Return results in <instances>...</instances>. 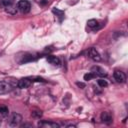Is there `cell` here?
Masks as SVG:
<instances>
[{
    "mask_svg": "<svg viewBox=\"0 0 128 128\" xmlns=\"http://www.w3.org/2000/svg\"><path fill=\"white\" fill-rule=\"evenodd\" d=\"M17 9H18L21 13H24V14L29 13L30 10H31V4H30V2L27 1V0H20V1H18V3H17Z\"/></svg>",
    "mask_w": 128,
    "mask_h": 128,
    "instance_id": "1",
    "label": "cell"
},
{
    "mask_svg": "<svg viewBox=\"0 0 128 128\" xmlns=\"http://www.w3.org/2000/svg\"><path fill=\"white\" fill-rule=\"evenodd\" d=\"M21 122H22V116L19 113H13L9 120V125L11 127H16V126H19Z\"/></svg>",
    "mask_w": 128,
    "mask_h": 128,
    "instance_id": "2",
    "label": "cell"
},
{
    "mask_svg": "<svg viewBox=\"0 0 128 128\" xmlns=\"http://www.w3.org/2000/svg\"><path fill=\"white\" fill-rule=\"evenodd\" d=\"M87 55H88V57H89L90 59H92V60L95 61V62H99V61H101V56H100L99 52H98L95 48H93V47L88 49V51H87Z\"/></svg>",
    "mask_w": 128,
    "mask_h": 128,
    "instance_id": "3",
    "label": "cell"
},
{
    "mask_svg": "<svg viewBox=\"0 0 128 128\" xmlns=\"http://www.w3.org/2000/svg\"><path fill=\"white\" fill-rule=\"evenodd\" d=\"M12 90V85L7 81H0V95L7 94Z\"/></svg>",
    "mask_w": 128,
    "mask_h": 128,
    "instance_id": "4",
    "label": "cell"
},
{
    "mask_svg": "<svg viewBox=\"0 0 128 128\" xmlns=\"http://www.w3.org/2000/svg\"><path fill=\"white\" fill-rule=\"evenodd\" d=\"M114 79L116 80V82L118 83H125L126 82V75L124 72L120 71V70H115L113 73Z\"/></svg>",
    "mask_w": 128,
    "mask_h": 128,
    "instance_id": "5",
    "label": "cell"
},
{
    "mask_svg": "<svg viewBox=\"0 0 128 128\" xmlns=\"http://www.w3.org/2000/svg\"><path fill=\"white\" fill-rule=\"evenodd\" d=\"M100 119H101V121H102L103 123H105V124H107V125L111 124L112 121H113L112 115H111V113L108 112V111H104V112H102L101 115H100Z\"/></svg>",
    "mask_w": 128,
    "mask_h": 128,
    "instance_id": "6",
    "label": "cell"
},
{
    "mask_svg": "<svg viewBox=\"0 0 128 128\" xmlns=\"http://www.w3.org/2000/svg\"><path fill=\"white\" fill-rule=\"evenodd\" d=\"M38 126L43 127V128H58V127H60V124H58L56 122H52V121L43 120V121H40L38 123Z\"/></svg>",
    "mask_w": 128,
    "mask_h": 128,
    "instance_id": "7",
    "label": "cell"
},
{
    "mask_svg": "<svg viewBox=\"0 0 128 128\" xmlns=\"http://www.w3.org/2000/svg\"><path fill=\"white\" fill-rule=\"evenodd\" d=\"M91 72H92L95 76H100V77H105V76L107 75L106 71H105L103 68L99 67V66H93V67L91 68Z\"/></svg>",
    "mask_w": 128,
    "mask_h": 128,
    "instance_id": "8",
    "label": "cell"
},
{
    "mask_svg": "<svg viewBox=\"0 0 128 128\" xmlns=\"http://www.w3.org/2000/svg\"><path fill=\"white\" fill-rule=\"evenodd\" d=\"M31 85V80L29 78H22L18 81L17 83V86L18 88L20 89H25V88H28L29 86Z\"/></svg>",
    "mask_w": 128,
    "mask_h": 128,
    "instance_id": "9",
    "label": "cell"
},
{
    "mask_svg": "<svg viewBox=\"0 0 128 128\" xmlns=\"http://www.w3.org/2000/svg\"><path fill=\"white\" fill-rule=\"evenodd\" d=\"M47 61H48L50 64H52L53 66H60V64H61L60 59H59L58 57L52 56V55H48V56H47Z\"/></svg>",
    "mask_w": 128,
    "mask_h": 128,
    "instance_id": "10",
    "label": "cell"
},
{
    "mask_svg": "<svg viewBox=\"0 0 128 128\" xmlns=\"http://www.w3.org/2000/svg\"><path fill=\"white\" fill-rule=\"evenodd\" d=\"M52 12L59 18V20L60 21H62V19L64 18V11H62V10H59V9H56V8H54L53 10H52Z\"/></svg>",
    "mask_w": 128,
    "mask_h": 128,
    "instance_id": "11",
    "label": "cell"
},
{
    "mask_svg": "<svg viewBox=\"0 0 128 128\" xmlns=\"http://www.w3.org/2000/svg\"><path fill=\"white\" fill-rule=\"evenodd\" d=\"M87 25H88L90 28L94 29V28H96V27L98 26V21H97L96 19H90V20L87 21Z\"/></svg>",
    "mask_w": 128,
    "mask_h": 128,
    "instance_id": "12",
    "label": "cell"
},
{
    "mask_svg": "<svg viewBox=\"0 0 128 128\" xmlns=\"http://www.w3.org/2000/svg\"><path fill=\"white\" fill-rule=\"evenodd\" d=\"M6 12H8L9 14L14 15V14H16V12H17V8H16L14 5L9 6V7H6Z\"/></svg>",
    "mask_w": 128,
    "mask_h": 128,
    "instance_id": "13",
    "label": "cell"
},
{
    "mask_svg": "<svg viewBox=\"0 0 128 128\" xmlns=\"http://www.w3.org/2000/svg\"><path fill=\"white\" fill-rule=\"evenodd\" d=\"M97 84H98L100 87H102V88H104V87H106V86L108 85L107 81H106V80H104L103 78H100V79H98V80H97Z\"/></svg>",
    "mask_w": 128,
    "mask_h": 128,
    "instance_id": "14",
    "label": "cell"
},
{
    "mask_svg": "<svg viewBox=\"0 0 128 128\" xmlns=\"http://www.w3.org/2000/svg\"><path fill=\"white\" fill-rule=\"evenodd\" d=\"M96 76L92 73V72H89V73H86L85 75H84V80L85 81H89V80H92L93 78H95Z\"/></svg>",
    "mask_w": 128,
    "mask_h": 128,
    "instance_id": "15",
    "label": "cell"
},
{
    "mask_svg": "<svg viewBox=\"0 0 128 128\" xmlns=\"http://www.w3.org/2000/svg\"><path fill=\"white\" fill-rule=\"evenodd\" d=\"M2 5L6 8V7H9V6H12L13 3H14V0H2Z\"/></svg>",
    "mask_w": 128,
    "mask_h": 128,
    "instance_id": "16",
    "label": "cell"
},
{
    "mask_svg": "<svg viewBox=\"0 0 128 128\" xmlns=\"http://www.w3.org/2000/svg\"><path fill=\"white\" fill-rule=\"evenodd\" d=\"M8 114V108L6 106H0V115L6 116Z\"/></svg>",
    "mask_w": 128,
    "mask_h": 128,
    "instance_id": "17",
    "label": "cell"
},
{
    "mask_svg": "<svg viewBox=\"0 0 128 128\" xmlns=\"http://www.w3.org/2000/svg\"><path fill=\"white\" fill-rule=\"evenodd\" d=\"M32 116L35 118H40L42 116V112L41 111H34V112H32Z\"/></svg>",
    "mask_w": 128,
    "mask_h": 128,
    "instance_id": "18",
    "label": "cell"
},
{
    "mask_svg": "<svg viewBox=\"0 0 128 128\" xmlns=\"http://www.w3.org/2000/svg\"><path fill=\"white\" fill-rule=\"evenodd\" d=\"M33 59H34V58H33V57H32V56H31V55H27V56H26V58H25V59H24V58H23V60H22V61H21V63H25V62H28V61H32V60H33Z\"/></svg>",
    "mask_w": 128,
    "mask_h": 128,
    "instance_id": "19",
    "label": "cell"
},
{
    "mask_svg": "<svg viewBox=\"0 0 128 128\" xmlns=\"http://www.w3.org/2000/svg\"><path fill=\"white\" fill-rule=\"evenodd\" d=\"M76 85H77V86H79V87H81V88H85V84H84V83H82V82H77V83H76Z\"/></svg>",
    "mask_w": 128,
    "mask_h": 128,
    "instance_id": "20",
    "label": "cell"
},
{
    "mask_svg": "<svg viewBox=\"0 0 128 128\" xmlns=\"http://www.w3.org/2000/svg\"><path fill=\"white\" fill-rule=\"evenodd\" d=\"M0 125H1V120H0Z\"/></svg>",
    "mask_w": 128,
    "mask_h": 128,
    "instance_id": "21",
    "label": "cell"
}]
</instances>
